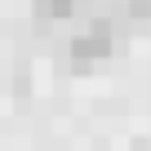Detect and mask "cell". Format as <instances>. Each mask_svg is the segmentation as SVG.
I'll return each instance as SVG.
<instances>
[{"mask_svg": "<svg viewBox=\"0 0 151 151\" xmlns=\"http://www.w3.org/2000/svg\"><path fill=\"white\" fill-rule=\"evenodd\" d=\"M116 49H120L116 22H111V18H93V22H89V27H85L80 36L71 40V62L85 71L89 62H102V58H111Z\"/></svg>", "mask_w": 151, "mask_h": 151, "instance_id": "cell-1", "label": "cell"}, {"mask_svg": "<svg viewBox=\"0 0 151 151\" xmlns=\"http://www.w3.org/2000/svg\"><path fill=\"white\" fill-rule=\"evenodd\" d=\"M36 5V18H71L76 5H85V0H31Z\"/></svg>", "mask_w": 151, "mask_h": 151, "instance_id": "cell-2", "label": "cell"}, {"mask_svg": "<svg viewBox=\"0 0 151 151\" xmlns=\"http://www.w3.org/2000/svg\"><path fill=\"white\" fill-rule=\"evenodd\" d=\"M124 18L133 27H151V0H129V5H124Z\"/></svg>", "mask_w": 151, "mask_h": 151, "instance_id": "cell-3", "label": "cell"}]
</instances>
